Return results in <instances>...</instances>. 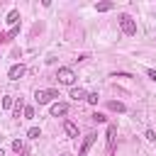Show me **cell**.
<instances>
[{
	"mask_svg": "<svg viewBox=\"0 0 156 156\" xmlns=\"http://www.w3.org/2000/svg\"><path fill=\"white\" fill-rule=\"evenodd\" d=\"M95 139H98L95 134H88V136L83 139V144H80V151H78V156H88V151H90V146L95 144Z\"/></svg>",
	"mask_w": 156,
	"mask_h": 156,
	"instance_id": "5b68a950",
	"label": "cell"
},
{
	"mask_svg": "<svg viewBox=\"0 0 156 156\" xmlns=\"http://www.w3.org/2000/svg\"><path fill=\"white\" fill-rule=\"evenodd\" d=\"M24 149H27V146H24V141H22V139H15V141H12V151H17V154H22Z\"/></svg>",
	"mask_w": 156,
	"mask_h": 156,
	"instance_id": "9a60e30c",
	"label": "cell"
},
{
	"mask_svg": "<svg viewBox=\"0 0 156 156\" xmlns=\"http://www.w3.org/2000/svg\"><path fill=\"white\" fill-rule=\"evenodd\" d=\"M12 105H15V100H12L10 95H5V98H2V110H10Z\"/></svg>",
	"mask_w": 156,
	"mask_h": 156,
	"instance_id": "e0dca14e",
	"label": "cell"
},
{
	"mask_svg": "<svg viewBox=\"0 0 156 156\" xmlns=\"http://www.w3.org/2000/svg\"><path fill=\"white\" fill-rule=\"evenodd\" d=\"M115 134H117V127L110 124L107 127V154H112V149H115Z\"/></svg>",
	"mask_w": 156,
	"mask_h": 156,
	"instance_id": "8992f818",
	"label": "cell"
},
{
	"mask_svg": "<svg viewBox=\"0 0 156 156\" xmlns=\"http://www.w3.org/2000/svg\"><path fill=\"white\" fill-rule=\"evenodd\" d=\"M146 139H149V141H156V132H154V129H146Z\"/></svg>",
	"mask_w": 156,
	"mask_h": 156,
	"instance_id": "ffe728a7",
	"label": "cell"
},
{
	"mask_svg": "<svg viewBox=\"0 0 156 156\" xmlns=\"http://www.w3.org/2000/svg\"><path fill=\"white\" fill-rule=\"evenodd\" d=\"M54 98H58V93H56V90H49V88H44V90H37V93H34V100H37L39 105H49Z\"/></svg>",
	"mask_w": 156,
	"mask_h": 156,
	"instance_id": "3957f363",
	"label": "cell"
},
{
	"mask_svg": "<svg viewBox=\"0 0 156 156\" xmlns=\"http://www.w3.org/2000/svg\"><path fill=\"white\" fill-rule=\"evenodd\" d=\"M107 107H110V110H115V112H124V110H127V107H124V102H119V100H110V102H107Z\"/></svg>",
	"mask_w": 156,
	"mask_h": 156,
	"instance_id": "7c38bea8",
	"label": "cell"
},
{
	"mask_svg": "<svg viewBox=\"0 0 156 156\" xmlns=\"http://www.w3.org/2000/svg\"><path fill=\"white\" fill-rule=\"evenodd\" d=\"M17 20H20V10H10V12H7V17H5V22H7V24H12V27H17Z\"/></svg>",
	"mask_w": 156,
	"mask_h": 156,
	"instance_id": "9c48e42d",
	"label": "cell"
},
{
	"mask_svg": "<svg viewBox=\"0 0 156 156\" xmlns=\"http://www.w3.org/2000/svg\"><path fill=\"white\" fill-rule=\"evenodd\" d=\"M0 156H5V151H2V149H0Z\"/></svg>",
	"mask_w": 156,
	"mask_h": 156,
	"instance_id": "603a6c76",
	"label": "cell"
},
{
	"mask_svg": "<svg viewBox=\"0 0 156 156\" xmlns=\"http://www.w3.org/2000/svg\"><path fill=\"white\" fill-rule=\"evenodd\" d=\"M24 107H27V105H24V100H22V98H17V100H15V105H12L15 117H20V112H24Z\"/></svg>",
	"mask_w": 156,
	"mask_h": 156,
	"instance_id": "8fae6325",
	"label": "cell"
},
{
	"mask_svg": "<svg viewBox=\"0 0 156 156\" xmlns=\"http://www.w3.org/2000/svg\"><path fill=\"white\" fill-rule=\"evenodd\" d=\"M32 117H34V107L27 105V107H24V119H32Z\"/></svg>",
	"mask_w": 156,
	"mask_h": 156,
	"instance_id": "d6986e66",
	"label": "cell"
},
{
	"mask_svg": "<svg viewBox=\"0 0 156 156\" xmlns=\"http://www.w3.org/2000/svg\"><path fill=\"white\" fill-rule=\"evenodd\" d=\"M66 112H68V105H66V102L51 105V115H54V117H61V115H66Z\"/></svg>",
	"mask_w": 156,
	"mask_h": 156,
	"instance_id": "ba28073f",
	"label": "cell"
},
{
	"mask_svg": "<svg viewBox=\"0 0 156 156\" xmlns=\"http://www.w3.org/2000/svg\"><path fill=\"white\" fill-rule=\"evenodd\" d=\"M27 136H29V139H37V136H41V132H39V127H32V129L27 132Z\"/></svg>",
	"mask_w": 156,
	"mask_h": 156,
	"instance_id": "ac0fdd59",
	"label": "cell"
},
{
	"mask_svg": "<svg viewBox=\"0 0 156 156\" xmlns=\"http://www.w3.org/2000/svg\"><path fill=\"white\" fill-rule=\"evenodd\" d=\"M56 78H58V83H63V85H73V83H76V73H73V68H68V66L58 68Z\"/></svg>",
	"mask_w": 156,
	"mask_h": 156,
	"instance_id": "7a4b0ae2",
	"label": "cell"
},
{
	"mask_svg": "<svg viewBox=\"0 0 156 156\" xmlns=\"http://www.w3.org/2000/svg\"><path fill=\"white\" fill-rule=\"evenodd\" d=\"M63 132H66L71 139H78V127H76L71 119H66V122H63Z\"/></svg>",
	"mask_w": 156,
	"mask_h": 156,
	"instance_id": "52a82bcc",
	"label": "cell"
},
{
	"mask_svg": "<svg viewBox=\"0 0 156 156\" xmlns=\"http://www.w3.org/2000/svg\"><path fill=\"white\" fill-rule=\"evenodd\" d=\"M71 98H73V100H85L88 93H85L83 88H73V90H71Z\"/></svg>",
	"mask_w": 156,
	"mask_h": 156,
	"instance_id": "30bf717a",
	"label": "cell"
},
{
	"mask_svg": "<svg viewBox=\"0 0 156 156\" xmlns=\"http://www.w3.org/2000/svg\"><path fill=\"white\" fill-rule=\"evenodd\" d=\"M98 100H100L98 93H88V98H85V102H90V105H98Z\"/></svg>",
	"mask_w": 156,
	"mask_h": 156,
	"instance_id": "2e32d148",
	"label": "cell"
},
{
	"mask_svg": "<svg viewBox=\"0 0 156 156\" xmlns=\"http://www.w3.org/2000/svg\"><path fill=\"white\" fill-rule=\"evenodd\" d=\"M17 34H20V27H12L7 34H0V41H10V39H12V37H17Z\"/></svg>",
	"mask_w": 156,
	"mask_h": 156,
	"instance_id": "4fadbf2b",
	"label": "cell"
},
{
	"mask_svg": "<svg viewBox=\"0 0 156 156\" xmlns=\"http://www.w3.org/2000/svg\"><path fill=\"white\" fill-rule=\"evenodd\" d=\"M93 119H95V122H100V124H102V122H105V115H100V112H95V115H93Z\"/></svg>",
	"mask_w": 156,
	"mask_h": 156,
	"instance_id": "44dd1931",
	"label": "cell"
},
{
	"mask_svg": "<svg viewBox=\"0 0 156 156\" xmlns=\"http://www.w3.org/2000/svg\"><path fill=\"white\" fill-rule=\"evenodd\" d=\"M112 7H115V2H98V5H95L98 12H107V10H112Z\"/></svg>",
	"mask_w": 156,
	"mask_h": 156,
	"instance_id": "5bb4252c",
	"label": "cell"
},
{
	"mask_svg": "<svg viewBox=\"0 0 156 156\" xmlns=\"http://www.w3.org/2000/svg\"><path fill=\"white\" fill-rule=\"evenodd\" d=\"M22 76H24V63H15V66L7 71V78H10V80H20Z\"/></svg>",
	"mask_w": 156,
	"mask_h": 156,
	"instance_id": "277c9868",
	"label": "cell"
},
{
	"mask_svg": "<svg viewBox=\"0 0 156 156\" xmlns=\"http://www.w3.org/2000/svg\"><path fill=\"white\" fill-rule=\"evenodd\" d=\"M146 76H149V78L156 83V71H154V68H146Z\"/></svg>",
	"mask_w": 156,
	"mask_h": 156,
	"instance_id": "7402d4cb",
	"label": "cell"
},
{
	"mask_svg": "<svg viewBox=\"0 0 156 156\" xmlns=\"http://www.w3.org/2000/svg\"><path fill=\"white\" fill-rule=\"evenodd\" d=\"M119 27H122V32H124L127 37H134V34H136V22H134L129 15H119Z\"/></svg>",
	"mask_w": 156,
	"mask_h": 156,
	"instance_id": "6da1fadb",
	"label": "cell"
}]
</instances>
